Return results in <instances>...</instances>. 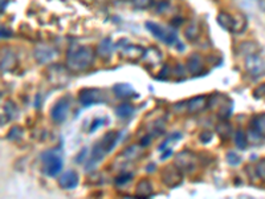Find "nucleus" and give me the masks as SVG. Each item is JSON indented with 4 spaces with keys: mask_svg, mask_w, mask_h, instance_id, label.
<instances>
[{
    "mask_svg": "<svg viewBox=\"0 0 265 199\" xmlns=\"http://www.w3.org/2000/svg\"><path fill=\"white\" fill-rule=\"evenodd\" d=\"M146 28L151 33L154 37H157L158 40H161L162 43L169 44V45H178L182 51L183 45L179 43L178 36H177V32H175L173 28H169V27H163L161 24L154 22H146Z\"/></svg>",
    "mask_w": 265,
    "mask_h": 199,
    "instance_id": "3",
    "label": "nucleus"
},
{
    "mask_svg": "<svg viewBox=\"0 0 265 199\" xmlns=\"http://www.w3.org/2000/svg\"><path fill=\"white\" fill-rule=\"evenodd\" d=\"M3 114H4L5 117L8 121L11 120H16L19 117V109L16 106V104H13L12 101H7L3 106Z\"/></svg>",
    "mask_w": 265,
    "mask_h": 199,
    "instance_id": "30",
    "label": "nucleus"
},
{
    "mask_svg": "<svg viewBox=\"0 0 265 199\" xmlns=\"http://www.w3.org/2000/svg\"><path fill=\"white\" fill-rule=\"evenodd\" d=\"M144 47H141L138 44H126L125 47H122L121 49V57L126 59L129 61H138L142 60V57L145 55Z\"/></svg>",
    "mask_w": 265,
    "mask_h": 199,
    "instance_id": "15",
    "label": "nucleus"
},
{
    "mask_svg": "<svg viewBox=\"0 0 265 199\" xmlns=\"http://www.w3.org/2000/svg\"><path fill=\"white\" fill-rule=\"evenodd\" d=\"M105 154H106V152L102 149V146H101L100 143H97L96 146L91 149L90 158H89V162H88L87 171L94 169V167H96V165L98 164L100 161L104 160Z\"/></svg>",
    "mask_w": 265,
    "mask_h": 199,
    "instance_id": "22",
    "label": "nucleus"
},
{
    "mask_svg": "<svg viewBox=\"0 0 265 199\" xmlns=\"http://www.w3.org/2000/svg\"><path fill=\"white\" fill-rule=\"evenodd\" d=\"M170 154H173V150H171V149H167V150L163 153V156L161 157V160H166V158H169Z\"/></svg>",
    "mask_w": 265,
    "mask_h": 199,
    "instance_id": "45",
    "label": "nucleus"
},
{
    "mask_svg": "<svg viewBox=\"0 0 265 199\" xmlns=\"http://www.w3.org/2000/svg\"><path fill=\"white\" fill-rule=\"evenodd\" d=\"M144 146H141V143L139 145H130L129 147H126L123 152L119 154L121 158L123 161H129V162H135V161H138L139 158H142L144 156Z\"/></svg>",
    "mask_w": 265,
    "mask_h": 199,
    "instance_id": "19",
    "label": "nucleus"
},
{
    "mask_svg": "<svg viewBox=\"0 0 265 199\" xmlns=\"http://www.w3.org/2000/svg\"><path fill=\"white\" fill-rule=\"evenodd\" d=\"M216 23L222 27L224 31L232 32L234 30V23H235V18L231 13L226 12V11H220L216 16Z\"/></svg>",
    "mask_w": 265,
    "mask_h": 199,
    "instance_id": "23",
    "label": "nucleus"
},
{
    "mask_svg": "<svg viewBox=\"0 0 265 199\" xmlns=\"http://www.w3.org/2000/svg\"><path fill=\"white\" fill-rule=\"evenodd\" d=\"M207 108H208V97L206 96H195L188 100L186 104V110L190 114H199L205 112Z\"/></svg>",
    "mask_w": 265,
    "mask_h": 199,
    "instance_id": "14",
    "label": "nucleus"
},
{
    "mask_svg": "<svg viewBox=\"0 0 265 199\" xmlns=\"http://www.w3.org/2000/svg\"><path fill=\"white\" fill-rule=\"evenodd\" d=\"M118 137H119V134H118L117 132H116V130H112V132L105 133L104 137L101 138V141L98 143L102 146V149H104L105 152L109 153L112 152L113 147L116 146V143H117L118 141Z\"/></svg>",
    "mask_w": 265,
    "mask_h": 199,
    "instance_id": "21",
    "label": "nucleus"
},
{
    "mask_svg": "<svg viewBox=\"0 0 265 199\" xmlns=\"http://www.w3.org/2000/svg\"><path fill=\"white\" fill-rule=\"evenodd\" d=\"M200 33H202V28L198 22H190L184 28V37L188 41H195L199 39Z\"/></svg>",
    "mask_w": 265,
    "mask_h": 199,
    "instance_id": "26",
    "label": "nucleus"
},
{
    "mask_svg": "<svg viewBox=\"0 0 265 199\" xmlns=\"http://www.w3.org/2000/svg\"><path fill=\"white\" fill-rule=\"evenodd\" d=\"M180 138H182V134H180V133H174L173 135H170L169 138L166 139L165 142L162 143V146L159 147V149H161V150H163V149H167V146H169L170 142H173V141H178V139H180Z\"/></svg>",
    "mask_w": 265,
    "mask_h": 199,
    "instance_id": "40",
    "label": "nucleus"
},
{
    "mask_svg": "<svg viewBox=\"0 0 265 199\" xmlns=\"http://www.w3.org/2000/svg\"><path fill=\"white\" fill-rule=\"evenodd\" d=\"M248 137L247 133L244 132V130L239 129L235 133V145L236 147L239 149V150H245L248 146Z\"/></svg>",
    "mask_w": 265,
    "mask_h": 199,
    "instance_id": "32",
    "label": "nucleus"
},
{
    "mask_svg": "<svg viewBox=\"0 0 265 199\" xmlns=\"http://www.w3.org/2000/svg\"><path fill=\"white\" fill-rule=\"evenodd\" d=\"M125 1H133V0H125Z\"/></svg>",
    "mask_w": 265,
    "mask_h": 199,
    "instance_id": "46",
    "label": "nucleus"
},
{
    "mask_svg": "<svg viewBox=\"0 0 265 199\" xmlns=\"http://www.w3.org/2000/svg\"><path fill=\"white\" fill-rule=\"evenodd\" d=\"M142 63L147 69H157L162 64V53L157 47H150L145 51V55L142 57Z\"/></svg>",
    "mask_w": 265,
    "mask_h": 199,
    "instance_id": "12",
    "label": "nucleus"
},
{
    "mask_svg": "<svg viewBox=\"0 0 265 199\" xmlns=\"http://www.w3.org/2000/svg\"><path fill=\"white\" fill-rule=\"evenodd\" d=\"M247 137H248V142L252 143V145H257V143H260L261 141L264 139V137H261V135L257 133L256 130L252 129V128H249V129H248Z\"/></svg>",
    "mask_w": 265,
    "mask_h": 199,
    "instance_id": "34",
    "label": "nucleus"
},
{
    "mask_svg": "<svg viewBox=\"0 0 265 199\" xmlns=\"http://www.w3.org/2000/svg\"><path fill=\"white\" fill-rule=\"evenodd\" d=\"M227 162L231 165V166H239L240 164H241V157L237 154L236 152H228L227 153Z\"/></svg>",
    "mask_w": 265,
    "mask_h": 199,
    "instance_id": "35",
    "label": "nucleus"
},
{
    "mask_svg": "<svg viewBox=\"0 0 265 199\" xmlns=\"http://www.w3.org/2000/svg\"><path fill=\"white\" fill-rule=\"evenodd\" d=\"M216 132L223 139H228L232 134V126L227 120H222V122L216 125Z\"/></svg>",
    "mask_w": 265,
    "mask_h": 199,
    "instance_id": "31",
    "label": "nucleus"
},
{
    "mask_svg": "<svg viewBox=\"0 0 265 199\" xmlns=\"http://www.w3.org/2000/svg\"><path fill=\"white\" fill-rule=\"evenodd\" d=\"M186 68L188 73L192 74V77L199 76L202 70L205 69V57L200 53H192L188 56L186 63Z\"/></svg>",
    "mask_w": 265,
    "mask_h": 199,
    "instance_id": "13",
    "label": "nucleus"
},
{
    "mask_svg": "<svg viewBox=\"0 0 265 199\" xmlns=\"http://www.w3.org/2000/svg\"><path fill=\"white\" fill-rule=\"evenodd\" d=\"M255 171H256V175L260 179H265V158H261L257 165L255 166Z\"/></svg>",
    "mask_w": 265,
    "mask_h": 199,
    "instance_id": "36",
    "label": "nucleus"
},
{
    "mask_svg": "<svg viewBox=\"0 0 265 199\" xmlns=\"http://www.w3.org/2000/svg\"><path fill=\"white\" fill-rule=\"evenodd\" d=\"M152 193H154V189H152V183L148 181L147 178H144L137 183V187H135V197L137 198H148L151 197Z\"/></svg>",
    "mask_w": 265,
    "mask_h": 199,
    "instance_id": "20",
    "label": "nucleus"
},
{
    "mask_svg": "<svg viewBox=\"0 0 265 199\" xmlns=\"http://www.w3.org/2000/svg\"><path fill=\"white\" fill-rule=\"evenodd\" d=\"M174 164L178 166L179 169L186 173H190L196 167L198 164V156L191 150H182V152L177 153L175 156Z\"/></svg>",
    "mask_w": 265,
    "mask_h": 199,
    "instance_id": "10",
    "label": "nucleus"
},
{
    "mask_svg": "<svg viewBox=\"0 0 265 199\" xmlns=\"http://www.w3.org/2000/svg\"><path fill=\"white\" fill-rule=\"evenodd\" d=\"M208 109L213 110L216 113V116L220 120H228L232 114V109H234V102L232 100L224 93L220 92H215L213 95L208 97Z\"/></svg>",
    "mask_w": 265,
    "mask_h": 199,
    "instance_id": "2",
    "label": "nucleus"
},
{
    "mask_svg": "<svg viewBox=\"0 0 265 199\" xmlns=\"http://www.w3.org/2000/svg\"><path fill=\"white\" fill-rule=\"evenodd\" d=\"M131 178H133V174H131V173H123V174H121V175H118V177L116 178V185H117V186H122V185H126L127 182L130 181Z\"/></svg>",
    "mask_w": 265,
    "mask_h": 199,
    "instance_id": "37",
    "label": "nucleus"
},
{
    "mask_svg": "<svg viewBox=\"0 0 265 199\" xmlns=\"http://www.w3.org/2000/svg\"><path fill=\"white\" fill-rule=\"evenodd\" d=\"M23 135H24V129H23L22 126L13 125L12 128L9 129L8 134H7V139L13 141V142H19V141L23 138Z\"/></svg>",
    "mask_w": 265,
    "mask_h": 199,
    "instance_id": "33",
    "label": "nucleus"
},
{
    "mask_svg": "<svg viewBox=\"0 0 265 199\" xmlns=\"http://www.w3.org/2000/svg\"><path fill=\"white\" fill-rule=\"evenodd\" d=\"M70 102L69 96H64L55 102V105L51 109V118L55 124H62L68 118V114L70 112Z\"/></svg>",
    "mask_w": 265,
    "mask_h": 199,
    "instance_id": "5",
    "label": "nucleus"
},
{
    "mask_svg": "<svg viewBox=\"0 0 265 199\" xmlns=\"http://www.w3.org/2000/svg\"><path fill=\"white\" fill-rule=\"evenodd\" d=\"M105 120L104 118H96L94 121H93V124L90 125V128H89V132H94V130H97L100 126L104 125Z\"/></svg>",
    "mask_w": 265,
    "mask_h": 199,
    "instance_id": "43",
    "label": "nucleus"
},
{
    "mask_svg": "<svg viewBox=\"0 0 265 199\" xmlns=\"http://www.w3.org/2000/svg\"><path fill=\"white\" fill-rule=\"evenodd\" d=\"M57 51L47 44H39L33 51V56L39 64H51L57 57Z\"/></svg>",
    "mask_w": 265,
    "mask_h": 199,
    "instance_id": "11",
    "label": "nucleus"
},
{
    "mask_svg": "<svg viewBox=\"0 0 265 199\" xmlns=\"http://www.w3.org/2000/svg\"><path fill=\"white\" fill-rule=\"evenodd\" d=\"M116 114H117V117L122 118V120L130 118L134 114V106L130 102H122L116 108Z\"/></svg>",
    "mask_w": 265,
    "mask_h": 199,
    "instance_id": "28",
    "label": "nucleus"
},
{
    "mask_svg": "<svg viewBox=\"0 0 265 199\" xmlns=\"http://www.w3.org/2000/svg\"><path fill=\"white\" fill-rule=\"evenodd\" d=\"M253 97L257 100H265V84H261L253 91Z\"/></svg>",
    "mask_w": 265,
    "mask_h": 199,
    "instance_id": "39",
    "label": "nucleus"
},
{
    "mask_svg": "<svg viewBox=\"0 0 265 199\" xmlns=\"http://www.w3.org/2000/svg\"><path fill=\"white\" fill-rule=\"evenodd\" d=\"M97 55L102 59H109V57L112 56V53H113V43H112V39H109V37H105L98 43L97 45Z\"/></svg>",
    "mask_w": 265,
    "mask_h": 199,
    "instance_id": "25",
    "label": "nucleus"
},
{
    "mask_svg": "<svg viewBox=\"0 0 265 199\" xmlns=\"http://www.w3.org/2000/svg\"><path fill=\"white\" fill-rule=\"evenodd\" d=\"M43 166H44V171L48 177H56L59 175V173L62 169V160L59 154L53 152H47L44 153L43 157Z\"/></svg>",
    "mask_w": 265,
    "mask_h": 199,
    "instance_id": "8",
    "label": "nucleus"
},
{
    "mask_svg": "<svg viewBox=\"0 0 265 199\" xmlns=\"http://www.w3.org/2000/svg\"><path fill=\"white\" fill-rule=\"evenodd\" d=\"M212 137H213L212 133L207 130V132H203V133H202V134L199 135V139H200V142H202V143H208V142H211V141H212Z\"/></svg>",
    "mask_w": 265,
    "mask_h": 199,
    "instance_id": "41",
    "label": "nucleus"
},
{
    "mask_svg": "<svg viewBox=\"0 0 265 199\" xmlns=\"http://www.w3.org/2000/svg\"><path fill=\"white\" fill-rule=\"evenodd\" d=\"M105 101V93L98 88H84L79 92V102L83 106L102 104Z\"/></svg>",
    "mask_w": 265,
    "mask_h": 199,
    "instance_id": "6",
    "label": "nucleus"
},
{
    "mask_svg": "<svg viewBox=\"0 0 265 199\" xmlns=\"http://www.w3.org/2000/svg\"><path fill=\"white\" fill-rule=\"evenodd\" d=\"M251 128L256 130L261 137L265 138V113L253 116L252 120H251Z\"/></svg>",
    "mask_w": 265,
    "mask_h": 199,
    "instance_id": "27",
    "label": "nucleus"
},
{
    "mask_svg": "<svg viewBox=\"0 0 265 199\" xmlns=\"http://www.w3.org/2000/svg\"><path fill=\"white\" fill-rule=\"evenodd\" d=\"M161 179L166 186L173 189L179 186L183 181V171L179 169L177 165H167L163 167L161 173Z\"/></svg>",
    "mask_w": 265,
    "mask_h": 199,
    "instance_id": "7",
    "label": "nucleus"
},
{
    "mask_svg": "<svg viewBox=\"0 0 265 199\" xmlns=\"http://www.w3.org/2000/svg\"><path fill=\"white\" fill-rule=\"evenodd\" d=\"M12 35V32L8 30V28H5V27H1V39H8L9 36Z\"/></svg>",
    "mask_w": 265,
    "mask_h": 199,
    "instance_id": "44",
    "label": "nucleus"
},
{
    "mask_svg": "<svg viewBox=\"0 0 265 199\" xmlns=\"http://www.w3.org/2000/svg\"><path fill=\"white\" fill-rule=\"evenodd\" d=\"M260 51V45L256 41H244L237 47V52L240 56L248 57L251 55H256Z\"/></svg>",
    "mask_w": 265,
    "mask_h": 199,
    "instance_id": "24",
    "label": "nucleus"
},
{
    "mask_svg": "<svg viewBox=\"0 0 265 199\" xmlns=\"http://www.w3.org/2000/svg\"><path fill=\"white\" fill-rule=\"evenodd\" d=\"M234 18H235V23H234V30H232V33L240 35V33H243L244 31L247 30L248 20H247V18L244 16L243 13H237V15L234 16Z\"/></svg>",
    "mask_w": 265,
    "mask_h": 199,
    "instance_id": "29",
    "label": "nucleus"
},
{
    "mask_svg": "<svg viewBox=\"0 0 265 199\" xmlns=\"http://www.w3.org/2000/svg\"><path fill=\"white\" fill-rule=\"evenodd\" d=\"M170 73H171V69H170V66H169V65L166 64L165 66H163V68H162L161 73L158 74L157 77L159 78V80H166V78H169Z\"/></svg>",
    "mask_w": 265,
    "mask_h": 199,
    "instance_id": "42",
    "label": "nucleus"
},
{
    "mask_svg": "<svg viewBox=\"0 0 265 199\" xmlns=\"http://www.w3.org/2000/svg\"><path fill=\"white\" fill-rule=\"evenodd\" d=\"M18 66V56L11 48H3L1 51V70L11 72Z\"/></svg>",
    "mask_w": 265,
    "mask_h": 199,
    "instance_id": "16",
    "label": "nucleus"
},
{
    "mask_svg": "<svg viewBox=\"0 0 265 199\" xmlns=\"http://www.w3.org/2000/svg\"><path fill=\"white\" fill-rule=\"evenodd\" d=\"M133 4L139 9H146L154 4V0H133Z\"/></svg>",
    "mask_w": 265,
    "mask_h": 199,
    "instance_id": "38",
    "label": "nucleus"
},
{
    "mask_svg": "<svg viewBox=\"0 0 265 199\" xmlns=\"http://www.w3.org/2000/svg\"><path fill=\"white\" fill-rule=\"evenodd\" d=\"M69 72L68 66L60 64H52L48 66V80L53 87L62 88L69 82Z\"/></svg>",
    "mask_w": 265,
    "mask_h": 199,
    "instance_id": "4",
    "label": "nucleus"
},
{
    "mask_svg": "<svg viewBox=\"0 0 265 199\" xmlns=\"http://www.w3.org/2000/svg\"><path fill=\"white\" fill-rule=\"evenodd\" d=\"M113 93L116 97H118L119 100H131L138 97V93L135 91L134 88L126 84V82H119V84H116L113 87Z\"/></svg>",
    "mask_w": 265,
    "mask_h": 199,
    "instance_id": "18",
    "label": "nucleus"
},
{
    "mask_svg": "<svg viewBox=\"0 0 265 199\" xmlns=\"http://www.w3.org/2000/svg\"><path fill=\"white\" fill-rule=\"evenodd\" d=\"M245 69L253 78H260L265 74V59L259 53L245 57Z\"/></svg>",
    "mask_w": 265,
    "mask_h": 199,
    "instance_id": "9",
    "label": "nucleus"
},
{
    "mask_svg": "<svg viewBox=\"0 0 265 199\" xmlns=\"http://www.w3.org/2000/svg\"><path fill=\"white\" fill-rule=\"evenodd\" d=\"M79 174L76 173L74 170H68L65 173H62L59 177V186L64 190H72L74 187H77L79 185Z\"/></svg>",
    "mask_w": 265,
    "mask_h": 199,
    "instance_id": "17",
    "label": "nucleus"
},
{
    "mask_svg": "<svg viewBox=\"0 0 265 199\" xmlns=\"http://www.w3.org/2000/svg\"><path fill=\"white\" fill-rule=\"evenodd\" d=\"M97 52L88 45H72L66 53V66L70 72H84L94 64Z\"/></svg>",
    "mask_w": 265,
    "mask_h": 199,
    "instance_id": "1",
    "label": "nucleus"
}]
</instances>
